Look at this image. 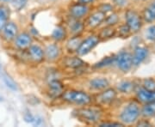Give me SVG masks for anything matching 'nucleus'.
Wrapping results in <instances>:
<instances>
[{
    "mask_svg": "<svg viewBox=\"0 0 155 127\" xmlns=\"http://www.w3.org/2000/svg\"><path fill=\"white\" fill-rule=\"evenodd\" d=\"M62 97L65 100L76 105H87L91 101V98L89 94L76 90H68L65 93L63 92Z\"/></svg>",
    "mask_w": 155,
    "mask_h": 127,
    "instance_id": "obj_1",
    "label": "nucleus"
},
{
    "mask_svg": "<svg viewBox=\"0 0 155 127\" xmlns=\"http://www.w3.org/2000/svg\"><path fill=\"white\" fill-rule=\"evenodd\" d=\"M140 115V108L138 104L132 102L128 104L120 114V119L123 124H133L138 119L139 116Z\"/></svg>",
    "mask_w": 155,
    "mask_h": 127,
    "instance_id": "obj_2",
    "label": "nucleus"
},
{
    "mask_svg": "<svg viewBox=\"0 0 155 127\" xmlns=\"http://www.w3.org/2000/svg\"><path fill=\"white\" fill-rule=\"evenodd\" d=\"M126 24L133 33H137L142 26L141 18L137 12L132 10H128L125 15Z\"/></svg>",
    "mask_w": 155,
    "mask_h": 127,
    "instance_id": "obj_3",
    "label": "nucleus"
},
{
    "mask_svg": "<svg viewBox=\"0 0 155 127\" xmlns=\"http://www.w3.org/2000/svg\"><path fill=\"white\" fill-rule=\"evenodd\" d=\"M117 67L123 72H127L133 66V57L127 52H122L116 57Z\"/></svg>",
    "mask_w": 155,
    "mask_h": 127,
    "instance_id": "obj_4",
    "label": "nucleus"
},
{
    "mask_svg": "<svg viewBox=\"0 0 155 127\" xmlns=\"http://www.w3.org/2000/svg\"><path fill=\"white\" fill-rule=\"evenodd\" d=\"M78 117L89 123H96L101 119V113L97 110L91 108H82L77 111Z\"/></svg>",
    "mask_w": 155,
    "mask_h": 127,
    "instance_id": "obj_5",
    "label": "nucleus"
},
{
    "mask_svg": "<svg viewBox=\"0 0 155 127\" xmlns=\"http://www.w3.org/2000/svg\"><path fill=\"white\" fill-rule=\"evenodd\" d=\"M98 42H99V40L97 36H94V35L89 36L88 38H86L81 42L78 49L77 50L78 54L79 56H84L87 54L98 44Z\"/></svg>",
    "mask_w": 155,
    "mask_h": 127,
    "instance_id": "obj_6",
    "label": "nucleus"
},
{
    "mask_svg": "<svg viewBox=\"0 0 155 127\" xmlns=\"http://www.w3.org/2000/svg\"><path fill=\"white\" fill-rule=\"evenodd\" d=\"M148 56V50L144 46H137L134 48L133 57V65L139 66Z\"/></svg>",
    "mask_w": 155,
    "mask_h": 127,
    "instance_id": "obj_7",
    "label": "nucleus"
},
{
    "mask_svg": "<svg viewBox=\"0 0 155 127\" xmlns=\"http://www.w3.org/2000/svg\"><path fill=\"white\" fill-rule=\"evenodd\" d=\"M137 98L142 103H150L155 101V91H149L145 89L143 87L137 91Z\"/></svg>",
    "mask_w": 155,
    "mask_h": 127,
    "instance_id": "obj_8",
    "label": "nucleus"
},
{
    "mask_svg": "<svg viewBox=\"0 0 155 127\" xmlns=\"http://www.w3.org/2000/svg\"><path fill=\"white\" fill-rule=\"evenodd\" d=\"M105 17V13H104L102 11H97L89 17L87 20V24L90 28H97L104 21Z\"/></svg>",
    "mask_w": 155,
    "mask_h": 127,
    "instance_id": "obj_9",
    "label": "nucleus"
},
{
    "mask_svg": "<svg viewBox=\"0 0 155 127\" xmlns=\"http://www.w3.org/2000/svg\"><path fill=\"white\" fill-rule=\"evenodd\" d=\"M116 97V92L115 89L109 88L104 91L102 94H100L97 97V99L101 103L103 104H110L111 103Z\"/></svg>",
    "mask_w": 155,
    "mask_h": 127,
    "instance_id": "obj_10",
    "label": "nucleus"
},
{
    "mask_svg": "<svg viewBox=\"0 0 155 127\" xmlns=\"http://www.w3.org/2000/svg\"><path fill=\"white\" fill-rule=\"evenodd\" d=\"M88 12V7L85 5H82V4H78L73 5L70 10V13L72 15V17L75 19H78L81 18L84 16H85Z\"/></svg>",
    "mask_w": 155,
    "mask_h": 127,
    "instance_id": "obj_11",
    "label": "nucleus"
},
{
    "mask_svg": "<svg viewBox=\"0 0 155 127\" xmlns=\"http://www.w3.org/2000/svg\"><path fill=\"white\" fill-rule=\"evenodd\" d=\"M63 85L62 83L57 80V79H53L51 80L49 83V88H50V94L52 96L58 97L61 94H63Z\"/></svg>",
    "mask_w": 155,
    "mask_h": 127,
    "instance_id": "obj_12",
    "label": "nucleus"
},
{
    "mask_svg": "<svg viewBox=\"0 0 155 127\" xmlns=\"http://www.w3.org/2000/svg\"><path fill=\"white\" fill-rule=\"evenodd\" d=\"M3 33L7 40H12L16 37L17 33V27L13 22H8L3 28Z\"/></svg>",
    "mask_w": 155,
    "mask_h": 127,
    "instance_id": "obj_13",
    "label": "nucleus"
},
{
    "mask_svg": "<svg viewBox=\"0 0 155 127\" xmlns=\"http://www.w3.org/2000/svg\"><path fill=\"white\" fill-rule=\"evenodd\" d=\"M29 55H30V58L33 59V60L36 61V62H40L43 59L45 55V52L43 50L41 49L39 46H31L29 47Z\"/></svg>",
    "mask_w": 155,
    "mask_h": 127,
    "instance_id": "obj_14",
    "label": "nucleus"
},
{
    "mask_svg": "<svg viewBox=\"0 0 155 127\" xmlns=\"http://www.w3.org/2000/svg\"><path fill=\"white\" fill-rule=\"evenodd\" d=\"M32 42L31 37L27 34V33H21L20 35H18L16 40V45L17 47L21 48V49H24L28 47Z\"/></svg>",
    "mask_w": 155,
    "mask_h": 127,
    "instance_id": "obj_15",
    "label": "nucleus"
},
{
    "mask_svg": "<svg viewBox=\"0 0 155 127\" xmlns=\"http://www.w3.org/2000/svg\"><path fill=\"white\" fill-rule=\"evenodd\" d=\"M45 55L49 60H54L60 55V48L55 44L49 45L45 50Z\"/></svg>",
    "mask_w": 155,
    "mask_h": 127,
    "instance_id": "obj_16",
    "label": "nucleus"
},
{
    "mask_svg": "<svg viewBox=\"0 0 155 127\" xmlns=\"http://www.w3.org/2000/svg\"><path fill=\"white\" fill-rule=\"evenodd\" d=\"M144 19L147 22H153L155 21V0L145 9Z\"/></svg>",
    "mask_w": 155,
    "mask_h": 127,
    "instance_id": "obj_17",
    "label": "nucleus"
},
{
    "mask_svg": "<svg viewBox=\"0 0 155 127\" xmlns=\"http://www.w3.org/2000/svg\"><path fill=\"white\" fill-rule=\"evenodd\" d=\"M90 85L94 89H104L109 86V81L104 78H94L90 82Z\"/></svg>",
    "mask_w": 155,
    "mask_h": 127,
    "instance_id": "obj_18",
    "label": "nucleus"
},
{
    "mask_svg": "<svg viewBox=\"0 0 155 127\" xmlns=\"http://www.w3.org/2000/svg\"><path fill=\"white\" fill-rule=\"evenodd\" d=\"M140 114L144 118L155 116V101L146 103L142 109H140Z\"/></svg>",
    "mask_w": 155,
    "mask_h": 127,
    "instance_id": "obj_19",
    "label": "nucleus"
},
{
    "mask_svg": "<svg viewBox=\"0 0 155 127\" xmlns=\"http://www.w3.org/2000/svg\"><path fill=\"white\" fill-rule=\"evenodd\" d=\"M64 63L67 66L71 67V68H78V67H81L84 65L83 60H81L79 58H77V57L67 58L64 61Z\"/></svg>",
    "mask_w": 155,
    "mask_h": 127,
    "instance_id": "obj_20",
    "label": "nucleus"
},
{
    "mask_svg": "<svg viewBox=\"0 0 155 127\" xmlns=\"http://www.w3.org/2000/svg\"><path fill=\"white\" fill-rule=\"evenodd\" d=\"M82 42V40L80 39L78 36H75L71 40H68L67 42V49L69 50L70 52H74L77 51L79 47V46Z\"/></svg>",
    "mask_w": 155,
    "mask_h": 127,
    "instance_id": "obj_21",
    "label": "nucleus"
},
{
    "mask_svg": "<svg viewBox=\"0 0 155 127\" xmlns=\"http://www.w3.org/2000/svg\"><path fill=\"white\" fill-rule=\"evenodd\" d=\"M117 88L122 93H130V92H132L134 90V85L130 81H123V82L118 84Z\"/></svg>",
    "mask_w": 155,
    "mask_h": 127,
    "instance_id": "obj_22",
    "label": "nucleus"
},
{
    "mask_svg": "<svg viewBox=\"0 0 155 127\" xmlns=\"http://www.w3.org/2000/svg\"><path fill=\"white\" fill-rule=\"evenodd\" d=\"M66 30L62 27H57V28L53 31V33H52V37L53 39H54L57 41H60V40H62L66 37Z\"/></svg>",
    "mask_w": 155,
    "mask_h": 127,
    "instance_id": "obj_23",
    "label": "nucleus"
},
{
    "mask_svg": "<svg viewBox=\"0 0 155 127\" xmlns=\"http://www.w3.org/2000/svg\"><path fill=\"white\" fill-rule=\"evenodd\" d=\"M116 33V30L112 28L111 26H108L106 28H103L100 32L99 36L101 38H104V39H107V38H111L115 35Z\"/></svg>",
    "mask_w": 155,
    "mask_h": 127,
    "instance_id": "obj_24",
    "label": "nucleus"
},
{
    "mask_svg": "<svg viewBox=\"0 0 155 127\" xmlns=\"http://www.w3.org/2000/svg\"><path fill=\"white\" fill-rule=\"evenodd\" d=\"M142 87L149 91H155V79L153 78H147L143 81Z\"/></svg>",
    "mask_w": 155,
    "mask_h": 127,
    "instance_id": "obj_25",
    "label": "nucleus"
},
{
    "mask_svg": "<svg viewBox=\"0 0 155 127\" xmlns=\"http://www.w3.org/2000/svg\"><path fill=\"white\" fill-rule=\"evenodd\" d=\"M83 24L78 21H74L72 22V24L70 25V29L72 31L73 34H78L82 30H83Z\"/></svg>",
    "mask_w": 155,
    "mask_h": 127,
    "instance_id": "obj_26",
    "label": "nucleus"
},
{
    "mask_svg": "<svg viewBox=\"0 0 155 127\" xmlns=\"http://www.w3.org/2000/svg\"><path fill=\"white\" fill-rule=\"evenodd\" d=\"M146 37L150 41L155 42V25H152L147 28L146 32Z\"/></svg>",
    "mask_w": 155,
    "mask_h": 127,
    "instance_id": "obj_27",
    "label": "nucleus"
},
{
    "mask_svg": "<svg viewBox=\"0 0 155 127\" xmlns=\"http://www.w3.org/2000/svg\"><path fill=\"white\" fill-rule=\"evenodd\" d=\"M116 62V57H109V58H105L104 59L99 62L98 64H97V67H104L107 66V65H110L112 63Z\"/></svg>",
    "mask_w": 155,
    "mask_h": 127,
    "instance_id": "obj_28",
    "label": "nucleus"
},
{
    "mask_svg": "<svg viewBox=\"0 0 155 127\" xmlns=\"http://www.w3.org/2000/svg\"><path fill=\"white\" fill-rule=\"evenodd\" d=\"M118 20H119V18L117 17V15L116 14H112L110 16L105 17L104 22H106V24L108 26H112V25H115L116 23H117Z\"/></svg>",
    "mask_w": 155,
    "mask_h": 127,
    "instance_id": "obj_29",
    "label": "nucleus"
},
{
    "mask_svg": "<svg viewBox=\"0 0 155 127\" xmlns=\"http://www.w3.org/2000/svg\"><path fill=\"white\" fill-rule=\"evenodd\" d=\"M4 82L6 84V86L9 88H11V90H17V84L15 83V82L11 78H9L7 76H5L4 77Z\"/></svg>",
    "mask_w": 155,
    "mask_h": 127,
    "instance_id": "obj_30",
    "label": "nucleus"
},
{
    "mask_svg": "<svg viewBox=\"0 0 155 127\" xmlns=\"http://www.w3.org/2000/svg\"><path fill=\"white\" fill-rule=\"evenodd\" d=\"M7 14L5 11L2 8H0V30H2L7 23Z\"/></svg>",
    "mask_w": 155,
    "mask_h": 127,
    "instance_id": "obj_31",
    "label": "nucleus"
},
{
    "mask_svg": "<svg viewBox=\"0 0 155 127\" xmlns=\"http://www.w3.org/2000/svg\"><path fill=\"white\" fill-rule=\"evenodd\" d=\"M119 33H120V34H121L122 36L126 37V36H127L129 33H131V31H130L129 28L127 27V25L126 24V25H123V26H122V27L120 28V29H119Z\"/></svg>",
    "mask_w": 155,
    "mask_h": 127,
    "instance_id": "obj_32",
    "label": "nucleus"
},
{
    "mask_svg": "<svg viewBox=\"0 0 155 127\" xmlns=\"http://www.w3.org/2000/svg\"><path fill=\"white\" fill-rule=\"evenodd\" d=\"M101 127H121L123 126V124L122 123H103L100 125Z\"/></svg>",
    "mask_w": 155,
    "mask_h": 127,
    "instance_id": "obj_33",
    "label": "nucleus"
},
{
    "mask_svg": "<svg viewBox=\"0 0 155 127\" xmlns=\"http://www.w3.org/2000/svg\"><path fill=\"white\" fill-rule=\"evenodd\" d=\"M35 117L33 116L30 113H27L24 115V119H25V121L28 122V123L33 124L34 121H35Z\"/></svg>",
    "mask_w": 155,
    "mask_h": 127,
    "instance_id": "obj_34",
    "label": "nucleus"
},
{
    "mask_svg": "<svg viewBox=\"0 0 155 127\" xmlns=\"http://www.w3.org/2000/svg\"><path fill=\"white\" fill-rule=\"evenodd\" d=\"M112 9H113L112 6L110 5H104L101 6L100 11H102V12H104V13H107V12L110 11Z\"/></svg>",
    "mask_w": 155,
    "mask_h": 127,
    "instance_id": "obj_35",
    "label": "nucleus"
},
{
    "mask_svg": "<svg viewBox=\"0 0 155 127\" xmlns=\"http://www.w3.org/2000/svg\"><path fill=\"white\" fill-rule=\"evenodd\" d=\"M26 1L27 0H12V3L15 5L18 6V7H21V6H22L26 3Z\"/></svg>",
    "mask_w": 155,
    "mask_h": 127,
    "instance_id": "obj_36",
    "label": "nucleus"
},
{
    "mask_svg": "<svg viewBox=\"0 0 155 127\" xmlns=\"http://www.w3.org/2000/svg\"><path fill=\"white\" fill-rule=\"evenodd\" d=\"M114 3L119 6H123L127 4V0H114Z\"/></svg>",
    "mask_w": 155,
    "mask_h": 127,
    "instance_id": "obj_37",
    "label": "nucleus"
},
{
    "mask_svg": "<svg viewBox=\"0 0 155 127\" xmlns=\"http://www.w3.org/2000/svg\"><path fill=\"white\" fill-rule=\"evenodd\" d=\"M150 123L147 120H142V121L139 122L138 126H150Z\"/></svg>",
    "mask_w": 155,
    "mask_h": 127,
    "instance_id": "obj_38",
    "label": "nucleus"
},
{
    "mask_svg": "<svg viewBox=\"0 0 155 127\" xmlns=\"http://www.w3.org/2000/svg\"><path fill=\"white\" fill-rule=\"evenodd\" d=\"M94 0H78V3L79 4H82V5H88V4H91L92 3Z\"/></svg>",
    "mask_w": 155,
    "mask_h": 127,
    "instance_id": "obj_39",
    "label": "nucleus"
},
{
    "mask_svg": "<svg viewBox=\"0 0 155 127\" xmlns=\"http://www.w3.org/2000/svg\"><path fill=\"white\" fill-rule=\"evenodd\" d=\"M2 100H3V97H2V96L0 95V101H2Z\"/></svg>",
    "mask_w": 155,
    "mask_h": 127,
    "instance_id": "obj_40",
    "label": "nucleus"
},
{
    "mask_svg": "<svg viewBox=\"0 0 155 127\" xmlns=\"http://www.w3.org/2000/svg\"><path fill=\"white\" fill-rule=\"evenodd\" d=\"M5 1H7V2H12V0H5Z\"/></svg>",
    "mask_w": 155,
    "mask_h": 127,
    "instance_id": "obj_41",
    "label": "nucleus"
},
{
    "mask_svg": "<svg viewBox=\"0 0 155 127\" xmlns=\"http://www.w3.org/2000/svg\"><path fill=\"white\" fill-rule=\"evenodd\" d=\"M0 68H1V65H0Z\"/></svg>",
    "mask_w": 155,
    "mask_h": 127,
    "instance_id": "obj_42",
    "label": "nucleus"
}]
</instances>
